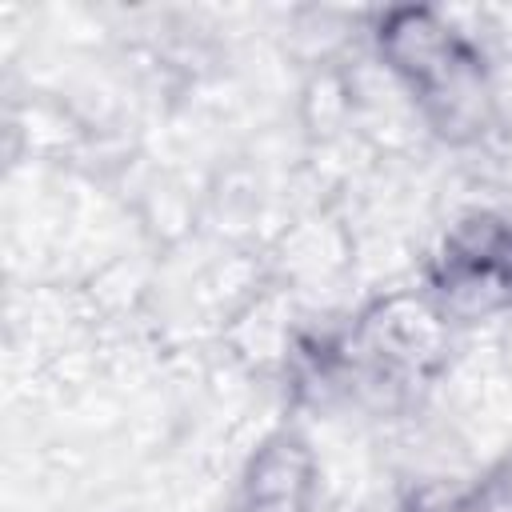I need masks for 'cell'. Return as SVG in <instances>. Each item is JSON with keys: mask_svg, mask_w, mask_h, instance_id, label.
<instances>
[{"mask_svg": "<svg viewBox=\"0 0 512 512\" xmlns=\"http://www.w3.org/2000/svg\"><path fill=\"white\" fill-rule=\"evenodd\" d=\"M440 292L456 308H500L512 300V228L504 220H472L452 236L440 260Z\"/></svg>", "mask_w": 512, "mask_h": 512, "instance_id": "cell-2", "label": "cell"}, {"mask_svg": "<svg viewBox=\"0 0 512 512\" xmlns=\"http://www.w3.org/2000/svg\"><path fill=\"white\" fill-rule=\"evenodd\" d=\"M388 56L448 124H460L468 108H480V60L476 52L428 12H400L388 24Z\"/></svg>", "mask_w": 512, "mask_h": 512, "instance_id": "cell-1", "label": "cell"}]
</instances>
